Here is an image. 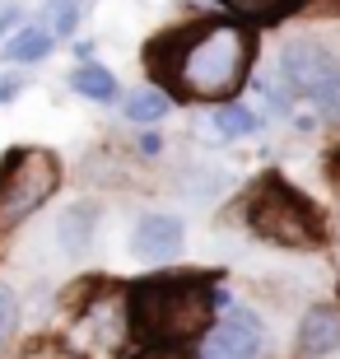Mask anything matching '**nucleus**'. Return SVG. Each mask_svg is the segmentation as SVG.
I'll list each match as a JSON object with an SVG mask.
<instances>
[{
  "instance_id": "1",
  "label": "nucleus",
  "mask_w": 340,
  "mask_h": 359,
  "mask_svg": "<svg viewBox=\"0 0 340 359\" xmlns=\"http://www.w3.org/2000/svg\"><path fill=\"white\" fill-rule=\"evenodd\" d=\"M247 66H252V33L243 24H229V19L168 33L149 47V70L163 80V89L196 98V103L233 98L247 80Z\"/></svg>"
},
{
  "instance_id": "2",
  "label": "nucleus",
  "mask_w": 340,
  "mask_h": 359,
  "mask_svg": "<svg viewBox=\"0 0 340 359\" xmlns=\"http://www.w3.org/2000/svg\"><path fill=\"white\" fill-rule=\"evenodd\" d=\"M215 276H149L131 285L126 294V318L140 346H186L191 336L210 332L215 313Z\"/></svg>"
},
{
  "instance_id": "3",
  "label": "nucleus",
  "mask_w": 340,
  "mask_h": 359,
  "mask_svg": "<svg viewBox=\"0 0 340 359\" xmlns=\"http://www.w3.org/2000/svg\"><path fill=\"white\" fill-rule=\"evenodd\" d=\"M280 84L313 117L340 126V52L336 47L313 42V38L285 42V52H280Z\"/></svg>"
},
{
  "instance_id": "4",
  "label": "nucleus",
  "mask_w": 340,
  "mask_h": 359,
  "mask_svg": "<svg viewBox=\"0 0 340 359\" xmlns=\"http://www.w3.org/2000/svg\"><path fill=\"white\" fill-rule=\"evenodd\" d=\"M247 224L257 238L275 243V248H294V252H308V248H322V219L308 205L303 191H294L280 177H266L247 201Z\"/></svg>"
},
{
  "instance_id": "5",
  "label": "nucleus",
  "mask_w": 340,
  "mask_h": 359,
  "mask_svg": "<svg viewBox=\"0 0 340 359\" xmlns=\"http://www.w3.org/2000/svg\"><path fill=\"white\" fill-rule=\"evenodd\" d=\"M61 187V159L42 145H19L0 159V233L24 224Z\"/></svg>"
},
{
  "instance_id": "6",
  "label": "nucleus",
  "mask_w": 340,
  "mask_h": 359,
  "mask_svg": "<svg viewBox=\"0 0 340 359\" xmlns=\"http://www.w3.org/2000/svg\"><path fill=\"white\" fill-rule=\"evenodd\" d=\"M266 350V322L252 308H233L229 318H219L200 341L196 359H261Z\"/></svg>"
},
{
  "instance_id": "7",
  "label": "nucleus",
  "mask_w": 340,
  "mask_h": 359,
  "mask_svg": "<svg viewBox=\"0 0 340 359\" xmlns=\"http://www.w3.org/2000/svg\"><path fill=\"white\" fill-rule=\"evenodd\" d=\"M182 238H186L182 219L158 210V215H144L140 224H135L131 248H135V257H140V262H172V257L182 252Z\"/></svg>"
},
{
  "instance_id": "8",
  "label": "nucleus",
  "mask_w": 340,
  "mask_h": 359,
  "mask_svg": "<svg viewBox=\"0 0 340 359\" xmlns=\"http://www.w3.org/2000/svg\"><path fill=\"white\" fill-rule=\"evenodd\" d=\"M340 346V308L336 304H317L303 313L299 322V355H331Z\"/></svg>"
},
{
  "instance_id": "9",
  "label": "nucleus",
  "mask_w": 340,
  "mask_h": 359,
  "mask_svg": "<svg viewBox=\"0 0 340 359\" xmlns=\"http://www.w3.org/2000/svg\"><path fill=\"white\" fill-rule=\"evenodd\" d=\"M70 89L93 98V103H112V98H117V75L107 66H98V61H84V66L70 75Z\"/></svg>"
},
{
  "instance_id": "10",
  "label": "nucleus",
  "mask_w": 340,
  "mask_h": 359,
  "mask_svg": "<svg viewBox=\"0 0 340 359\" xmlns=\"http://www.w3.org/2000/svg\"><path fill=\"white\" fill-rule=\"evenodd\" d=\"M52 28H19L10 42H5V61H14V66H28V61H42V56L52 52Z\"/></svg>"
},
{
  "instance_id": "11",
  "label": "nucleus",
  "mask_w": 340,
  "mask_h": 359,
  "mask_svg": "<svg viewBox=\"0 0 340 359\" xmlns=\"http://www.w3.org/2000/svg\"><path fill=\"white\" fill-rule=\"evenodd\" d=\"M210 131L224 135V140H238V135H252L257 131V112L243 103H219L215 117H210Z\"/></svg>"
},
{
  "instance_id": "12",
  "label": "nucleus",
  "mask_w": 340,
  "mask_h": 359,
  "mask_svg": "<svg viewBox=\"0 0 340 359\" xmlns=\"http://www.w3.org/2000/svg\"><path fill=\"white\" fill-rule=\"evenodd\" d=\"M168 93L163 89H140V93H131L126 98V117L131 121H163L168 117Z\"/></svg>"
},
{
  "instance_id": "13",
  "label": "nucleus",
  "mask_w": 340,
  "mask_h": 359,
  "mask_svg": "<svg viewBox=\"0 0 340 359\" xmlns=\"http://www.w3.org/2000/svg\"><path fill=\"white\" fill-rule=\"evenodd\" d=\"M89 233H93V205H75V210L61 215V238H66L70 252H79L89 243Z\"/></svg>"
},
{
  "instance_id": "14",
  "label": "nucleus",
  "mask_w": 340,
  "mask_h": 359,
  "mask_svg": "<svg viewBox=\"0 0 340 359\" xmlns=\"http://www.w3.org/2000/svg\"><path fill=\"white\" fill-rule=\"evenodd\" d=\"M14 327H19V299H14L10 285H0V355L14 341Z\"/></svg>"
},
{
  "instance_id": "15",
  "label": "nucleus",
  "mask_w": 340,
  "mask_h": 359,
  "mask_svg": "<svg viewBox=\"0 0 340 359\" xmlns=\"http://www.w3.org/2000/svg\"><path fill=\"white\" fill-rule=\"evenodd\" d=\"M233 5H238V10H247V14H257L261 24H275V19H280V14H289L299 0H233Z\"/></svg>"
},
{
  "instance_id": "16",
  "label": "nucleus",
  "mask_w": 340,
  "mask_h": 359,
  "mask_svg": "<svg viewBox=\"0 0 340 359\" xmlns=\"http://www.w3.org/2000/svg\"><path fill=\"white\" fill-rule=\"evenodd\" d=\"M131 359H196V355H186L182 346H144L140 355H131Z\"/></svg>"
},
{
  "instance_id": "17",
  "label": "nucleus",
  "mask_w": 340,
  "mask_h": 359,
  "mask_svg": "<svg viewBox=\"0 0 340 359\" xmlns=\"http://www.w3.org/2000/svg\"><path fill=\"white\" fill-rule=\"evenodd\" d=\"M14 89H19V80H0V103H5V98H14Z\"/></svg>"
},
{
  "instance_id": "18",
  "label": "nucleus",
  "mask_w": 340,
  "mask_h": 359,
  "mask_svg": "<svg viewBox=\"0 0 340 359\" xmlns=\"http://www.w3.org/2000/svg\"><path fill=\"white\" fill-rule=\"evenodd\" d=\"M47 5H75V0H47Z\"/></svg>"
}]
</instances>
